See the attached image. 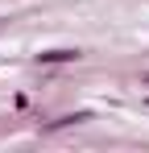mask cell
<instances>
[{"label": "cell", "instance_id": "obj_1", "mask_svg": "<svg viewBox=\"0 0 149 153\" xmlns=\"http://www.w3.org/2000/svg\"><path fill=\"white\" fill-rule=\"evenodd\" d=\"M71 58H79L74 50H50V54H42V62H71Z\"/></svg>", "mask_w": 149, "mask_h": 153}]
</instances>
